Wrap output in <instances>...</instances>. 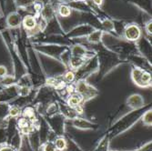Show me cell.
<instances>
[{"mask_svg":"<svg viewBox=\"0 0 152 151\" xmlns=\"http://www.w3.org/2000/svg\"><path fill=\"white\" fill-rule=\"evenodd\" d=\"M132 80L140 88H147L151 85V76L148 72L141 68H134L132 70Z\"/></svg>","mask_w":152,"mask_h":151,"instance_id":"obj_1","label":"cell"},{"mask_svg":"<svg viewBox=\"0 0 152 151\" xmlns=\"http://www.w3.org/2000/svg\"><path fill=\"white\" fill-rule=\"evenodd\" d=\"M125 37L129 41H137L139 40L141 36V29L139 26L135 24L129 25L124 31Z\"/></svg>","mask_w":152,"mask_h":151,"instance_id":"obj_2","label":"cell"},{"mask_svg":"<svg viewBox=\"0 0 152 151\" xmlns=\"http://www.w3.org/2000/svg\"><path fill=\"white\" fill-rule=\"evenodd\" d=\"M21 23V17L18 13H12L7 17V24L10 27H18Z\"/></svg>","mask_w":152,"mask_h":151,"instance_id":"obj_3","label":"cell"},{"mask_svg":"<svg viewBox=\"0 0 152 151\" xmlns=\"http://www.w3.org/2000/svg\"><path fill=\"white\" fill-rule=\"evenodd\" d=\"M23 26L27 30H31L34 29L37 26V20L34 17L32 16H26L23 19Z\"/></svg>","mask_w":152,"mask_h":151,"instance_id":"obj_4","label":"cell"},{"mask_svg":"<svg viewBox=\"0 0 152 151\" xmlns=\"http://www.w3.org/2000/svg\"><path fill=\"white\" fill-rule=\"evenodd\" d=\"M82 101H83V96L81 94L74 93V94H71V96L67 100V103L70 107H75L80 105Z\"/></svg>","mask_w":152,"mask_h":151,"instance_id":"obj_5","label":"cell"},{"mask_svg":"<svg viewBox=\"0 0 152 151\" xmlns=\"http://www.w3.org/2000/svg\"><path fill=\"white\" fill-rule=\"evenodd\" d=\"M102 35H103V32L101 30H96V31L92 32L88 36V42H90V43L96 44V43H99V41L101 40Z\"/></svg>","mask_w":152,"mask_h":151,"instance_id":"obj_6","label":"cell"},{"mask_svg":"<svg viewBox=\"0 0 152 151\" xmlns=\"http://www.w3.org/2000/svg\"><path fill=\"white\" fill-rule=\"evenodd\" d=\"M84 59H83L81 57H77L74 56L71 59H70V66L73 68H78L80 67L83 64H84Z\"/></svg>","mask_w":152,"mask_h":151,"instance_id":"obj_7","label":"cell"},{"mask_svg":"<svg viewBox=\"0 0 152 151\" xmlns=\"http://www.w3.org/2000/svg\"><path fill=\"white\" fill-rule=\"evenodd\" d=\"M58 13L62 18H67L71 15V9L67 6L61 5L58 8Z\"/></svg>","mask_w":152,"mask_h":151,"instance_id":"obj_8","label":"cell"},{"mask_svg":"<svg viewBox=\"0 0 152 151\" xmlns=\"http://www.w3.org/2000/svg\"><path fill=\"white\" fill-rule=\"evenodd\" d=\"M55 147H56L57 150L58 151H63L66 148V141L63 138H59L55 142Z\"/></svg>","mask_w":152,"mask_h":151,"instance_id":"obj_9","label":"cell"},{"mask_svg":"<svg viewBox=\"0 0 152 151\" xmlns=\"http://www.w3.org/2000/svg\"><path fill=\"white\" fill-rule=\"evenodd\" d=\"M72 52L74 54V56H77V57H81L83 56L85 53H86V49L83 47L82 46H79V45H77L73 47L72 49Z\"/></svg>","mask_w":152,"mask_h":151,"instance_id":"obj_10","label":"cell"},{"mask_svg":"<svg viewBox=\"0 0 152 151\" xmlns=\"http://www.w3.org/2000/svg\"><path fill=\"white\" fill-rule=\"evenodd\" d=\"M23 115L24 117H34V109L32 107H26L25 108V110L23 112Z\"/></svg>","mask_w":152,"mask_h":151,"instance_id":"obj_11","label":"cell"},{"mask_svg":"<svg viewBox=\"0 0 152 151\" xmlns=\"http://www.w3.org/2000/svg\"><path fill=\"white\" fill-rule=\"evenodd\" d=\"M64 77H65V80L66 81V82H72L74 79H75V74H74V72H72V71H67L66 74H65V76H64Z\"/></svg>","mask_w":152,"mask_h":151,"instance_id":"obj_12","label":"cell"},{"mask_svg":"<svg viewBox=\"0 0 152 151\" xmlns=\"http://www.w3.org/2000/svg\"><path fill=\"white\" fill-rule=\"evenodd\" d=\"M19 113H20V109L18 107H13L10 108V110H9V114L13 117H18L19 115Z\"/></svg>","mask_w":152,"mask_h":151,"instance_id":"obj_13","label":"cell"},{"mask_svg":"<svg viewBox=\"0 0 152 151\" xmlns=\"http://www.w3.org/2000/svg\"><path fill=\"white\" fill-rule=\"evenodd\" d=\"M103 26L105 28H107V30H113L114 29V25L111 21L109 20H105L103 22Z\"/></svg>","mask_w":152,"mask_h":151,"instance_id":"obj_14","label":"cell"},{"mask_svg":"<svg viewBox=\"0 0 152 151\" xmlns=\"http://www.w3.org/2000/svg\"><path fill=\"white\" fill-rule=\"evenodd\" d=\"M44 151H57V148L55 147V144L48 143L44 147Z\"/></svg>","mask_w":152,"mask_h":151,"instance_id":"obj_15","label":"cell"},{"mask_svg":"<svg viewBox=\"0 0 152 151\" xmlns=\"http://www.w3.org/2000/svg\"><path fill=\"white\" fill-rule=\"evenodd\" d=\"M143 121L146 123V124L150 125L151 124V111H148L145 115H144V119Z\"/></svg>","mask_w":152,"mask_h":151,"instance_id":"obj_16","label":"cell"},{"mask_svg":"<svg viewBox=\"0 0 152 151\" xmlns=\"http://www.w3.org/2000/svg\"><path fill=\"white\" fill-rule=\"evenodd\" d=\"M7 69L5 66H0V77H7Z\"/></svg>","mask_w":152,"mask_h":151,"instance_id":"obj_17","label":"cell"},{"mask_svg":"<svg viewBox=\"0 0 152 151\" xmlns=\"http://www.w3.org/2000/svg\"><path fill=\"white\" fill-rule=\"evenodd\" d=\"M18 124H19V126H20L22 128H23L28 127V123H27V121H26V118H21V119H19Z\"/></svg>","mask_w":152,"mask_h":151,"instance_id":"obj_18","label":"cell"},{"mask_svg":"<svg viewBox=\"0 0 152 151\" xmlns=\"http://www.w3.org/2000/svg\"><path fill=\"white\" fill-rule=\"evenodd\" d=\"M75 90H76V88H75V87L73 86V85H69V86H67L66 87V91H67V93L68 94H74L75 93Z\"/></svg>","mask_w":152,"mask_h":151,"instance_id":"obj_19","label":"cell"},{"mask_svg":"<svg viewBox=\"0 0 152 151\" xmlns=\"http://www.w3.org/2000/svg\"><path fill=\"white\" fill-rule=\"evenodd\" d=\"M75 109H76L77 113H78V114H82V113H83V111H84V109H83V107H82V106H80V105H78V106L75 107Z\"/></svg>","mask_w":152,"mask_h":151,"instance_id":"obj_20","label":"cell"},{"mask_svg":"<svg viewBox=\"0 0 152 151\" xmlns=\"http://www.w3.org/2000/svg\"><path fill=\"white\" fill-rule=\"evenodd\" d=\"M0 151H16V150L10 147H3L0 148Z\"/></svg>","mask_w":152,"mask_h":151,"instance_id":"obj_21","label":"cell"},{"mask_svg":"<svg viewBox=\"0 0 152 151\" xmlns=\"http://www.w3.org/2000/svg\"><path fill=\"white\" fill-rule=\"evenodd\" d=\"M146 29H147V32L148 34H151V31H152V27H151V21L148 22L147 24V26H146Z\"/></svg>","mask_w":152,"mask_h":151,"instance_id":"obj_22","label":"cell"},{"mask_svg":"<svg viewBox=\"0 0 152 151\" xmlns=\"http://www.w3.org/2000/svg\"><path fill=\"white\" fill-rule=\"evenodd\" d=\"M103 2H104V0H93V3L96 6H99V7L102 6Z\"/></svg>","mask_w":152,"mask_h":151,"instance_id":"obj_23","label":"cell"},{"mask_svg":"<svg viewBox=\"0 0 152 151\" xmlns=\"http://www.w3.org/2000/svg\"><path fill=\"white\" fill-rule=\"evenodd\" d=\"M77 1H86V0H77Z\"/></svg>","mask_w":152,"mask_h":151,"instance_id":"obj_24","label":"cell"}]
</instances>
